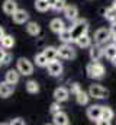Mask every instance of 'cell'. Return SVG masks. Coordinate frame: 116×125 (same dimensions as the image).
<instances>
[{"label":"cell","mask_w":116,"mask_h":125,"mask_svg":"<svg viewBox=\"0 0 116 125\" xmlns=\"http://www.w3.org/2000/svg\"><path fill=\"white\" fill-rule=\"evenodd\" d=\"M112 64H113V65H115V67H116V57H115V58H113V60H112Z\"/></svg>","instance_id":"39"},{"label":"cell","mask_w":116,"mask_h":125,"mask_svg":"<svg viewBox=\"0 0 116 125\" xmlns=\"http://www.w3.org/2000/svg\"><path fill=\"white\" fill-rule=\"evenodd\" d=\"M87 76L90 79H102L105 76V67L100 64L99 61H91L87 65Z\"/></svg>","instance_id":"2"},{"label":"cell","mask_w":116,"mask_h":125,"mask_svg":"<svg viewBox=\"0 0 116 125\" xmlns=\"http://www.w3.org/2000/svg\"><path fill=\"white\" fill-rule=\"evenodd\" d=\"M113 111L109 106H103L102 109V118L97 121V124H110V121L113 119Z\"/></svg>","instance_id":"10"},{"label":"cell","mask_w":116,"mask_h":125,"mask_svg":"<svg viewBox=\"0 0 116 125\" xmlns=\"http://www.w3.org/2000/svg\"><path fill=\"white\" fill-rule=\"evenodd\" d=\"M113 6H116V0H115V3H113Z\"/></svg>","instance_id":"40"},{"label":"cell","mask_w":116,"mask_h":125,"mask_svg":"<svg viewBox=\"0 0 116 125\" xmlns=\"http://www.w3.org/2000/svg\"><path fill=\"white\" fill-rule=\"evenodd\" d=\"M4 35H6V33H4V29H3V28L0 26V39H1V38H3Z\"/></svg>","instance_id":"38"},{"label":"cell","mask_w":116,"mask_h":125,"mask_svg":"<svg viewBox=\"0 0 116 125\" xmlns=\"http://www.w3.org/2000/svg\"><path fill=\"white\" fill-rule=\"evenodd\" d=\"M88 94L94 99H106L109 96V90L100 84H91L88 89Z\"/></svg>","instance_id":"3"},{"label":"cell","mask_w":116,"mask_h":125,"mask_svg":"<svg viewBox=\"0 0 116 125\" xmlns=\"http://www.w3.org/2000/svg\"><path fill=\"white\" fill-rule=\"evenodd\" d=\"M26 90L32 94L38 93V92H39V84H38V82H36V80H29L28 83H26Z\"/></svg>","instance_id":"28"},{"label":"cell","mask_w":116,"mask_h":125,"mask_svg":"<svg viewBox=\"0 0 116 125\" xmlns=\"http://www.w3.org/2000/svg\"><path fill=\"white\" fill-rule=\"evenodd\" d=\"M49 28H51V31H52V32L59 33V32H62L64 29H65V23H64V21H61L59 18H55V19H52V21H51Z\"/></svg>","instance_id":"17"},{"label":"cell","mask_w":116,"mask_h":125,"mask_svg":"<svg viewBox=\"0 0 116 125\" xmlns=\"http://www.w3.org/2000/svg\"><path fill=\"white\" fill-rule=\"evenodd\" d=\"M61 102H58V100H55L52 105H51V108H49V111H51V114H57V112H59L61 111V105H59Z\"/></svg>","instance_id":"31"},{"label":"cell","mask_w":116,"mask_h":125,"mask_svg":"<svg viewBox=\"0 0 116 125\" xmlns=\"http://www.w3.org/2000/svg\"><path fill=\"white\" fill-rule=\"evenodd\" d=\"M42 52L45 54V57L48 58V61H52V60H55L58 57V48H55V47H47Z\"/></svg>","instance_id":"19"},{"label":"cell","mask_w":116,"mask_h":125,"mask_svg":"<svg viewBox=\"0 0 116 125\" xmlns=\"http://www.w3.org/2000/svg\"><path fill=\"white\" fill-rule=\"evenodd\" d=\"M58 35H59V39H61L64 44H68V42L74 41V39H73V33H71V31H70V29H67V28H65L62 32H59Z\"/></svg>","instance_id":"25"},{"label":"cell","mask_w":116,"mask_h":125,"mask_svg":"<svg viewBox=\"0 0 116 125\" xmlns=\"http://www.w3.org/2000/svg\"><path fill=\"white\" fill-rule=\"evenodd\" d=\"M76 42H77V45L80 47V48H87V47H90V44H91V38L84 33V35H81V36H78L77 39H76Z\"/></svg>","instance_id":"20"},{"label":"cell","mask_w":116,"mask_h":125,"mask_svg":"<svg viewBox=\"0 0 116 125\" xmlns=\"http://www.w3.org/2000/svg\"><path fill=\"white\" fill-rule=\"evenodd\" d=\"M12 18H13V22L15 23H25V22H28L29 19V15L26 10H23V9H18L13 15H12Z\"/></svg>","instance_id":"11"},{"label":"cell","mask_w":116,"mask_h":125,"mask_svg":"<svg viewBox=\"0 0 116 125\" xmlns=\"http://www.w3.org/2000/svg\"><path fill=\"white\" fill-rule=\"evenodd\" d=\"M70 90H71V93H73V94H77L80 90H81V87H80V84H78V83H73V84H71V87H70Z\"/></svg>","instance_id":"32"},{"label":"cell","mask_w":116,"mask_h":125,"mask_svg":"<svg viewBox=\"0 0 116 125\" xmlns=\"http://www.w3.org/2000/svg\"><path fill=\"white\" fill-rule=\"evenodd\" d=\"M110 38H112L110 29H106V28H100V29H97L96 33H94V41H96V44H105V42H107Z\"/></svg>","instance_id":"6"},{"label":"cell","mask_w":116,"mask_h":125,"mask_svg":"<svg viewBox=\"0 0 116 125\" xmlns=\"http://www.w3.org/2000/svg\"><path fill=\"white\" fill-rule=\"evenodd\" d=\"M4 54H6V52H4V50H1V48H0V62L3 61V58H4Z\"/></svg>","instance_id":"36"},{"label":"cell","mask_w":116,"mask_h":125,"mask_svg":"<svg viewBox=\"0 0 116 125\" xmlns=\"http://www.w3.org/2000/svg\"><path fill=\"white\" fill-rule=\"evenodd\" d=\"M76 99H77V103L78 105H87L88 103V99H90V94L86 93L84 90H80L78 93L76 94Z\"/></svg>","instance_id":"24"},{"label":"cell","mask_w":116,"mask_h":125,"mask_svg":"<svg viewBox=\"0 0 116 125\" xmlns=\"http://www.w3.org/2000/svg\"><path fill=\"white\" fill-rule=\"evenodd\" d=\"M65 6H67V4H65V0H57V3L54 4L52 9H54L55 12H59V10H64Z\"/></svg>","instance_id":"30"},{"label":"cell","mask_w":116,"mask_h":125,"mask_svg":"<svg viewBox=\"0 0 116 125\" xmlns=\"http://www.w3.org/2000/svg\"><path fill=\"white\" fill-rule=\"evenodd\" d=\"M52 122L55 125H68L70 124V119H68V115H67V114H64L62 111H59L57 114H54Z\"/></svg>","instance_id":"14"},{"label":"cell","mask_w":116,"mask_h":125,"mask_svg":"<svg viewBox=\"0 0 116 125\" xmlns=\"http://www.w3.org/2000/svg\"><path fill=\"white\" fill-rule=\"evenodd\" d=\"M13 86L15 84H10L9 82H0V97H3V99H6V97H9L10 94L13 93Z\"/></svg>","instance_id":"13"},{"label":"cell","mask_w":116,"mask_h":125,"mask_svg":"<svg viewBox=\"0 0 116 125\" xmlns=\"http://www.w3.org/2000/svg\"><path fill=\"white\" fill-rule=\"evenodd\" d=\"M16 10H18V3L15 0H4V3H3V12L6 15L12 16Z\"/></svg>","instance_id":"15"},{"label":"cell","mask_w":116,"mask_h":125,"mask_svg":"<svg viewBox=\"0 0 116 125\" xmlns=\"http://www.w3.org/2000/svg\"><path fill=\"white\" fill-rule=\"evenodd\" d=\"M70 96V92L65 89V87H57L54 90V99L58 102H65Z\"/></svg>","instance_id":"16"},{"label":"cell","mask_w":116,"mask_h":125,"mask_svg":"<svg viewBox=\"0 0 116 125\" xmlns=\"http://www.w3.org/2000/svg\"><path fill=\"white\" fill-rule=\"evenodd\" d=\"M102 109H103V106H100V105H91V106L87 109V116H88V119H91L93 122H97V121L102 118Z\"/></svg>","instance_id":"7"},{"label":"cell","mask_w":116,"mask_h":125,"mask_svg":"<svg viewBox=\"0 0 116 125\" xmlns=\"http://www.w3.org/2000/svg\"><path fill=\"white\" fill-rule=\"evenodd\" d=\"M110 33H112V38H116V22H112V26H110Z\"/></svg>","instance_id":"35"},{"label":"cell","mask_w":116,"mask_h":125,"mask_svg":"<svg viewBox=\"0 0 116 125\" xmlns=\"http://www.w3.org/2000/svg\"><path fill=\"white\" fill-rule=\"evenodd\" d=\"M0 64H1V62H0Z\"/></svg>","instance_id":"41"},{"label":"cell","mask_w":116,"mask_h":125,"mask_svg":"<svg viewBox=\"0 0 116 125\" xmlns=\"http://www.w3.org/2000/svg\"><path fill=\"white\" fill-rule=\"evenodd\" d=\"M35 7H36V10H39V12H47L48 9H51L48 0H36V1H35Z\"/></svg>","instance_id":"27"},{"label":"cell","mask_w":116,"mask_h":125,"mask_svg":"<svg viewBox=\"0 0 116 125\" xmlns=\"http://www.w3.org/2000/svg\"><path fill=\"white\" fill-rule=\"evenodd\" d=\"M16 68L19 70V73H20L22 76H30V74L33 73V64L29 61L28 58H19Z\"/></svg>","instance_id":"4"},{"label":"cell","mask_w":116,"mask_h":125,"mask_svg":"<svg viewBox=\"0 0 116 125\" xmlns=\"http://www.w3.org/2000/svg\"><path fill=\"white\" fill-rule=\"evenodd\" d=\"M48 3H49V6H51V9L54 7V4L57 3V0H48Z\"/></svg>","instance_id":"37"},{"label":"cell","mask_w":116,"mask_h":125,"mask_svg":"<svg viewBox=\"0 0 116 125\" xmlns=\"http://www.w3.org/2000/svg\"><path fill=\"white\" fill-rule=\"evenodd\" d=\"M10 124H12V125H15V124L25 125V119H22V118H15V119H12V121H10Z\"/></svg>","instance_id":"34"},{"label":"cell","mask_w":116,"mask_h":125,"mask_svg":"<svg viewBox=\"0 0 116 125\" xmlns=\"http://www.w3.org/2000/svg\"><path fill=\"white\" fill-rule=\"evenodd\" d=\"M10 61H12V54L6 52V54H4V58H3V61H1V64H10Z\"/></svg>","instance_id":"33"},{"label":"cell","mask_w":116,"mask_h":125,"mask_svg":"<svg viewBox=\"0 0 116 125\" xmlns=\"http://www.w3.org/2000/svg\"><path fill=\"white\" fill-rule=\"evenodd\" d=\"M58 57H61L64 60H71V58L76 57V51H74V48L71 45L64 44V45H61L58 48Z\"/></svg>","instance_id":"5"},{"label":"cell","mask_w":116,"mask_h":125,"mask_svg":"<svg viewBox=\"0 0 116 125\" xmlns=\"http://www.w3.org/2000/svg\"><path fill=\"white\" fill-rule=\"evenodd\" d=\"M103 55H105V50L100 47V44H96L90 48V58L93 61H99Z\"/></svg>","instance_id":"12"},{"label":"cell","mask_w":116,"mask_h":125,"mask_svg":"<svg viewBox=\"0 0 116 125\" xmlns=\"http://www.w3.org/2000/svg\"><path fill=\"white\" fill-rule=\"evenodd\" d=\"M105 57L109 58L110 61L116 57V44H110L105 48Z\"/></svg>","instance_id":"23"},{"label":"cell","mask_w":116,"mask_h":125,"mask_svg":"<svg viewBox=\"0 0 116 125\" xmlns=\"http://www.w3.org/2000/svg\"><path fill=\"white\" fill-rule=\"evenodd\" d=\"M70 31L73 33V39L76 41L78 36L87 33V31H88V22L86 19H77V21H74V23L70 28Z\"/></svg>","instance_id":"1"},{"label":"cell","mask_w":116,"mask_h":125,"mask_svg":"<svg viewBox=\"0 0 116 125\" xmlns=\"http://www.w3.org/2000/svg\"><path fill=\"white\" fill-rule=\"evenodd\" d=\"M35 62H36L38 67H47L49 61H48V58L45 57V54L41 52V54H36V55H35Z\"/></svg>","instance_id":"26"},{"label":"cell","mask_w":116,"mask_h":125,"mask_svg":"<svg viewBox=\"0 0 116 125\" xmlns=\"http://www.w3.org/2000/svg\"><path fill=\"white\" fill-rule=\"evenodd\" d=\"M62 12H64V16H65L68 21H71V22L77 21V16H78V9H77L74 4H67V6H65V9H64Z\"/></svg>","instance_id":"9"},{"label":"cell","mask_w":116,"mask_h":125,"mask_svg":"<svg viewBox=\"0 0 116 125\" xmlns=\"http://www.w3.org/2000/svg\"><path fill=\"white\" fill-rule=\"evenodd\" d=\"M105 18L110 22H116V6H112L109 9H106L105 12Z\"/></svg>","instance_id":"29"},{"label":"cell","mask_w":116,"mask_h":125,"mask_svg":"<svg viewBox=\"0 0 116 125\" xmlns=\"http://www.w3.org/2000/svg\"><path fill=\"white\" fill-rule=\"evenodd\" d=\"M19 77H20V73H19L18 68L16 70H9L6 73V82H9L10 84H18Z\"/></svg>","instance_id":"18"},{"label":"cell","mask_w":116,"mask_h":125,"mask_svg":"<svg viewBox=\"0 0 116 125\" xmlns=\"http://www.w3.org/2000/svg\"><path fill=\"white\" fill-rule=\"evenodd\" d=\"M26 32H28L29 35H32V36H36V35H39V32H41V26H39L36 22H28V25H26Z\"/></svg>","instance_id":"21"},{"label":"cell","mask_w":116,"mask_h":125,"mask_svg":"<svg viewBox=\"0 0 116 125\" xmlns=\"http://www.w3.org/2000/svg\"><path fill=\"white\" fill-rule=\"evenodd\" d=\"M47 68H48V73H49L52 77H58V76L62 74V64L59 61H57V58L48 62Z\"/></svg>","instance_id":"8"},{"label":"cell","mask_w":116,"mask_h":125,"mask_svg":"<svg viewBox=\"0 0 116 125\" xmlns=\"http://www.w3.org/2000/svg\"><path fill=\"white\" fill-rule=\"evenodd\" d=\"M0 42H1V47H3V48L9 50V48H12V47L15 45V38H13L12 35H4V36L0 39Z\"/></svg>","instance_id":"22"}]
</instances>
